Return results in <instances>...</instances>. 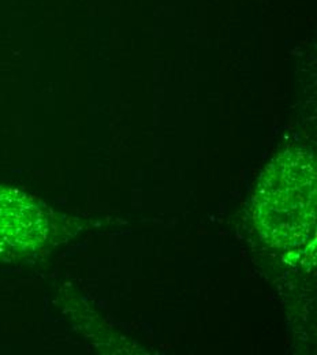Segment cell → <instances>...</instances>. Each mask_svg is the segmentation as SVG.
Returning <instances> with one entry per match:
<instances>
[{
  "label": "cell",
  "mask_w": 317,
  "mask_h": 355,
  "mask_svg": "<svg viewBox=\"0 0 317 355\" xmlns=\"http://www.w3.org/2000/svg\"><path fill=\"white\" fill-rule=\"evenodd\" d=\"M256 194L262 232L280 248L300 246L315 227L316 167L311 155L289 150L263 174Z\"/></svg>",
  "instance_id": "obj_1"
}]
</instances>
